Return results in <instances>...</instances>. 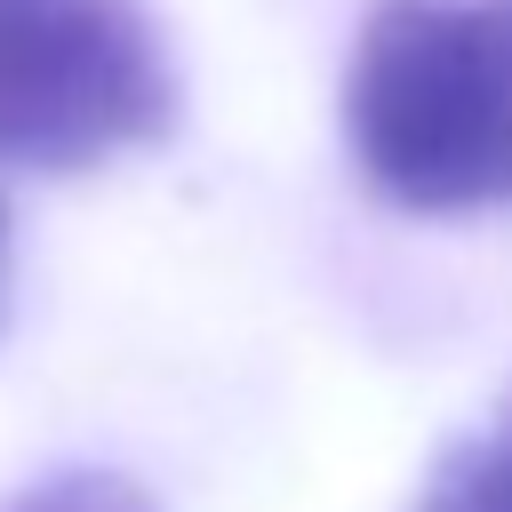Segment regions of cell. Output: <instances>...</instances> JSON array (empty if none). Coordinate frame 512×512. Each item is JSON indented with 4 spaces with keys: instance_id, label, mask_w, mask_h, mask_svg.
<instances>
[{
    "instance_id": "cell-1",
    "label": "cell",
    "mask_w": 512,
    "mask_h": 512,
    "mask_svg": "<svg viewBox=\"0 0 512 512\" xmlns=\"http://www.w3.org/2000/svg\"><path fill=\"white\" fill-rule=\"evenodd\" d=\"M344 144L408 216L512 208V0H376L344 64Z\"/></svg>"
},
{
    "instance_id": "cell-2",
    "label": "cell",
    "mask_w": 512,
    "mask_h": 512,
    "mask_svg": "<svg viewBox=\"0 0 512 512\" xmlns=\"http://www.w3.org/2000/svg\"><path fill=\"white\" fill-rule=\"evenodd\" d=\"M168 120L176 72L144 0H0V168L72 176Z\"/></svg>"
},
{
    "instance_id": "cell-6",
    "label": "cell",
    "mask_w": 512,
    "mask_h": 512,
    "mask_svg": "<svg viewBox=\"0 0 512 512\" xmlns=\"http://www.w3.org/2000/svg\"><path fill=\"white\" fill-rule=\"evenodd\" d=\"M0 248H8V216H0Z\"/></svg>"
},
{
    "instance_id": "cell-4",
    "label": "cell",
    "mask_w": 512,
    "mask_h": 512,
    "mask_svg": "<svg viewBox=\"0 0 512 512\" xmlns=\"http://www.w3.org/2000/svg\"><path fill=\"white\" fill-rule=\"evenodd\" d=\"M0 512H160V504L120 472H48V480L16 488Z\"/></svg>"
},
{
    "instance_id": "cell-3",
    "label": "cell",
    "mask_w": 512,
    "mask_h": 512,
    "mask_svg": "<svg viewBox=\"0 0 512 512\" xmlns=\"http://www.w3.org/2000/svg\"><path fill=\"white\" fill-rule=\"evenodd\" d=\"M408 512H512V440L488 432V440L448 448Z\"/></svg>"
},
{
    "instance_id": "cell-5",
    "label": "cell",
    "mask_w": 512,
    "mask_h": 512,
    "mask_svg": "<svg viewBox=\"0 0 512 512\" xmlns=\"http://www.w3.org/2000/svg\"><path fill=\"white\" fill-rule=\"evenodd\" d=\"M496 432H504V440H512V392H504V424H496Z\"/></svg>"
}]
</instances>
